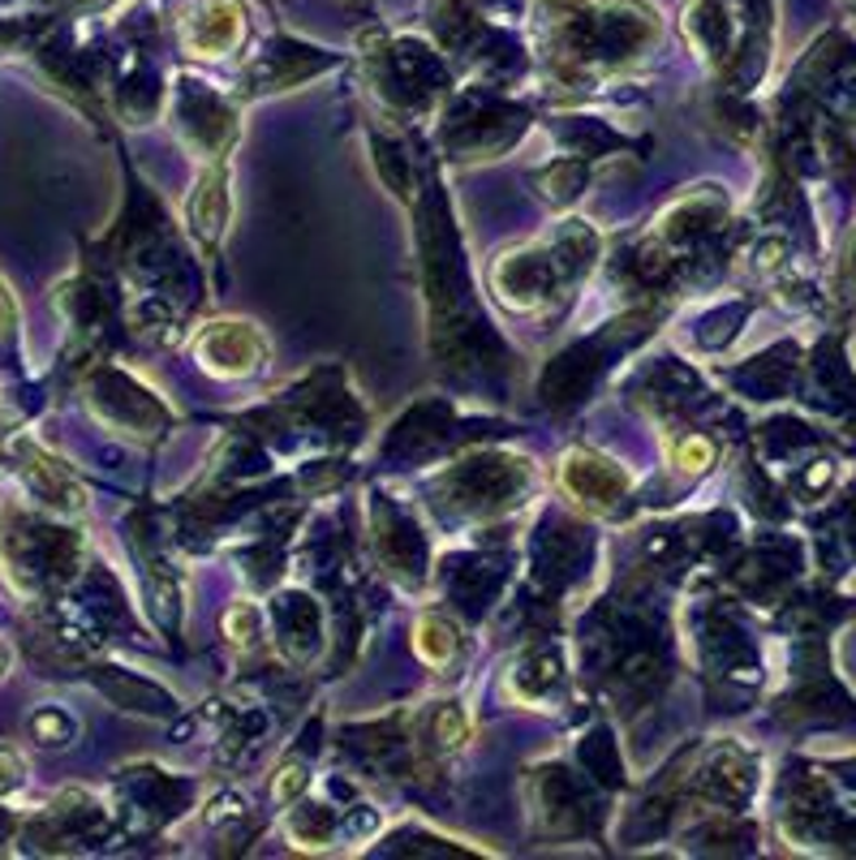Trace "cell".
Listing matches in <instances>:
<instances>
[{"label": "cell", "mask_w": 856, "mask_h": 860, "mask_svg": "<svg viewBox=\"0 0 856 860\" xmlns=\"http://www.w3.org/2000/svg\"><path fill=\"white\" fill-rule=\"evenodd\" d=\"M18 770H22V761H18V758H9V753H0V792L18 783Z\"/></svg>", "instance_id": "obj_1"}, {"label": "cell", "mask_w": 856, "mask_h": 860, "mask_svg": "<svg viewBox=\"0 0 856 860\" xmlns=\"http://www.w3.org/2000/svg\"><path fill=\"white\" fill-rule=\"evenodd\" d=\"M4 328H9V298L0 293V331H4Z\"/></svg>", "instance_id": "obj_2"}, {"label": "cell", "mask_w": 856, "mask_h": 860, "mask_svg": "<svg viewBox=\"0 0 856 860\" xmlns=\"http://www.w3.org/2000/svg\"><path fill=\"white\" fill-rule=\"evenodd\" d=\"M0 671H4V650H0Z\"/></svg>", "instance_id": "obj_3"}]
</instances>
